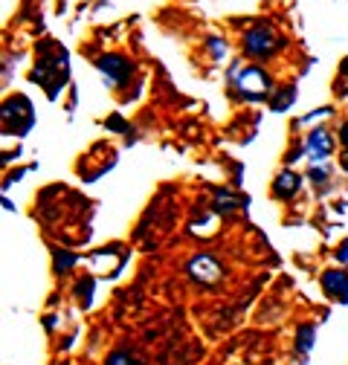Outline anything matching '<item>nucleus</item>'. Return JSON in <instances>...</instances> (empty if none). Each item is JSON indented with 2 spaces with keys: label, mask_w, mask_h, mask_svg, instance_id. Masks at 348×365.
Listing matches in <instances>:
<instances>
[{
  "label": "nucleus",
  "mask_w": 348,
  "mask_h": 365,
  "mask_svg": "<svg viewBox=\"0 0 348 365\" xmlns=\"http://www.w3.org/2000/svg\"><path fill=\"white\" fill-rule=\"evenodd\" d=\"M230 78H232V87L244 99H265L270 93V78L261 67H241L238 64L230 73Z\"/></svg>",
  "instance_id": "f257e3e1"
},
{
  "label": "nucleus",
  "mask_w": 348,
  "mask_h": 365,
  "mask_svg": "<svg viewBox=\"0 0 348 365\" xmlns=\"http://www.w3.org/2000/svg\"><path fill=\"white\" fill-rule=\"evenodd\" d=\"M279 47H282V41L273 38V29L270 26H255L244 38V53L247 56H255V58H270Z\"/></svg>",
  "instance_id": "f03ea898"
},
{
  "label": "nucleus",
  "mask_w": 348,
  "mask_h": 365,
  "mask_svg": "<svg viewBox=\"0 0 348 365\" xmlns=\"http://www.w3.org/2000/svg\"><path fill=\"white\" fill-rule=\"evenodd\" d=\"M186 272L198 282V284H215L218 279L224 276L221 264H218L212 255H195L189 264H186Z\"/></svg>",
  "instance_id": "7ed1b4c3"
},
{
  "label": "nucleus",
  "mask_w": 348,
  "mask_h": 365,
  "mask_svg": "<svg viewBox=\"0 0 348 365\" xmlns=\"http://www.w3.org/2000/svg\"><path fill=\"white\" fill-rule=\"evenodd\" d=\"M331 148H334V143H331V136H328L325 128L311 130L308 143H304V154H308V163H311V165H322V163L328 160Z\"/></svg>",
  "instance_id": "20e7f679"
},
{
  "label": "nucleus",
  "mask_w": 348,
  "mask_h": 365,
  "mask_svg": "<svg viewBox=\"0 0 348 365\" xmlns=\"http://www.w3.org/2000/svg\"><path fill=\"white\" fill-rule=\"evenodd\" d=\"M99 73L108 78V84H122V81H128L130 73H134V67H130V61L122 56H102Z\"/></svg>",
  "instance_id": "39448f33"
},
{
  "label": "nucleus",
  "mask_w": 348,
  "mask_h": 365,
  "mask_svg": "<svg viewBox=\"0 0 348 365\" xmlns=\"http://www.w3.org/2000/svg\"><path fill=\"white\" fill-rule=\"evenodd\" d=\"M322 287H325V293H331V296H339V302H345L348 299V272H325L322 276Z\"/></svg>",
  "instance_id": "423d86ee"
},
{
  "label": "nucleus",
  "mask_w": 348,
  "mask_h": 365,
  "mask_svg": "<svg viewBox=\"0 0 348 365\" xmlns=\"http://www.w3.org/2000/svg\"><path fill=\"white\" fill-rule=\"evenodd\" d=\"M296 189H299V177H296L293 171H285V174H279V177H276L273 195H276V197H282V200H287V197H293V195H296Z\"/></svg>",
  "instance_id": "0eeeda50"
},
{
  "label": "nucleus",
  "mask_w": 348,
  "mask_h": 365,
  "mask_svg": "<svg viewBox=\"0 0 348 365\" xmlns=\"http://www.w3.org/2000/svg\"><path fill=\"white\" fill-rule=\"evenodd\" d=\"M311 342H314V328H311V325L299 328V339H296L299 351H302V354H308V351H311Z\"/></svg>",
  "instance_id": "6e6552de"
},
{
  "label": "nucleus",
  "mask_w": 348,
  "mask_h": 365,
  "mask_svg": "<svg viewBox=\"0 0 348 365\" xmlns=\"http://www.w3.org/2000/svg\"><path fill=\"white\" fill-rule=\"evenodd\" d=\"M108 365H140L130 354H125V351H116V354H111L108 356Z\"/></svg>",
  "instance_id": "1a4fd4ad"
},
{
  "label": "nucleus",
  "mask_w": 348,
  "mask_h": 365,
  "mask_svg": "<svg viewBox=\"0 0 348 365\" xmlns=\"http://www.w3.org/2000/svg\"><path fill=\"white\" fill-rule=\"evenodd\" d=\"M328 174H331V168H328L325 163L311 168V180H314V182H325V180H328Z\"/></svg>",
  "instance_id": "9d476101"
},
{
  "label": "nucleus",
  "mask_w": 348,
  "mask_h": 365,
  "mask_svg": "<svg viewBox=\"0 0 348 365\" xmlns=\"http://www.w3.org/2000/svg\"><path fill=\"white\" fill-rule=\"evenodd\" d=\"M56 258H58V272H64L76 261V255H64V252H56Z\"/></svg>",
  "instance_id": "9b49d317"
},
{
  "label": "nucleus",
  "mask_w": 348,
  "mask_h": 365,
  "mask_svg": "<svg viewBox=\"0 0 348 365\" xmlns=\"http://www.w3.org/2000/svg\"><path fill=\"white\" fill-rule=\"evenodd\" d=\"M212 43V56H218V58H224L227 56V47H224V41L218 38V41H209Z\"/></svg>",
  "instance_id": "f8f14e48"
},
{
  "label": "nucleus",
  "mask_w": 348,
  "mask_h": 365,
  "mask_svg": "<svg viewBox=\"0 0 348 365\" xmlns=\"http://www.w3.org/2000/svg\"><path fill=\"white\" fill-rule=\"evenodd\" d=\"M290 102H293V93H287V90H285V93H282V96L273 102V108L279 110V108H285V105H290Z\"/></svg>",
  "instance_id": "ddd939ff"
},
{
  "label": "nucleus",
  "mask_w": 348,
  "mask_h": 365,
  "mask_svg": "<svg viewBox=\"0 0 348 365\" xmlns=\"http://www.w3.org/2000/svg\"><path fill=\"white\" fill-rule=\"evenodd\" d=\"M339 133H342V145H345V148H348V122H345V125H342V128H339Z\"/></svg>",
  "instance_id": "4468645a"
}]
</instances>
